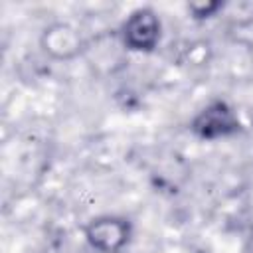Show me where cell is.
Instances as JSON below:
<instances>
[{
	"mask_svg": "<svg viewBox=\"0 0 253 253\" xmlns=\"http://www.w3.org/2000/svg\"><path fill=\"white\" fill-rule=\"evenodd\" d=\"M119 36H121V43L128 51L150 53L160 43L162 22H160L154 8L140 6V8H134L125 18V22L121 24Z\"/></svg>",
	"mask_w": 253,
	"mask_h": 253,
	"instance_id": "cell-1",
	"label": "cell"
},
{
	"mask_svg": "<svg viewBox=\"0 0 253 253\" xmlns=\"http://www.w3.org/2000/svg\"><path fill=\"white\" fill-rule=\"evenodd\" d=\"M83 235L85 241L99 253H121L132 237V221L115 213L97 215L85 223Z\"/></svg>",
	"mask_w": 253,
	"mask_h": 253,
	"instance_id": "cell-2",
	"label": "cell"
},
{
	"mask_svg": "<svg viewBox=\"0 0 253 253\" xmlns=\"http://www.w3.org/2000/svg\"><path fill=\"white\" fill-rule=\"evenodd\" d=\"M190 130L202 140H219L239 132L241 121L227 101L215 99L194 115L190 121Z\"/></svg>",
	"mask_w": 253,
	"mask_h": 253,
	"instance_id": "cell-3",
	"label": "cell"
},
{
	"mask_svg": "<svg viewBox=\"0 0 253 253\" xmlns=\"http://www.w3.org/2000/svg\"><path fill=\"white\" fill-rule=\"evenodd\" d=\"M40 47L53 61H73L85 51V40L77 26L55 20L42 30Z\"/></svg>",
	"mask_w": 253,
	"mask_h": 253,
	"instance_id": "cell-4",
	"label": "cell"
},
{
	"mask_svg": "<svg viewBox=\"0 0 253 253\" xmlns=\"http://www.w3.org/2000/svg\"><path fill=\"white\" fill-rule=\"evenodd\" d=\"M186 8L194 20H208V18L215 16L223 8V4L215 2V0H194V2H188Z\"/></svg>",
	"mask_w": 253,
	"mask_h": 253,
	"instance_id": "cell-5",
	"label": "cell"
},
{
	"mask_svg": "<svg viewBox=\"0 0 253 253\" xmlns=\"http://www.w3.org/2000/svg\"><path fill=\"white\" fill-rule=\"evenodd\" d=\"M247 251H249V253H253V237L249 239V247H247Z\"/></svg>",
	"mask_w": 253,
	"mask_h": 253,
	"instance_id": "cell-6",
	"label": "cell"
}]
</instances>
